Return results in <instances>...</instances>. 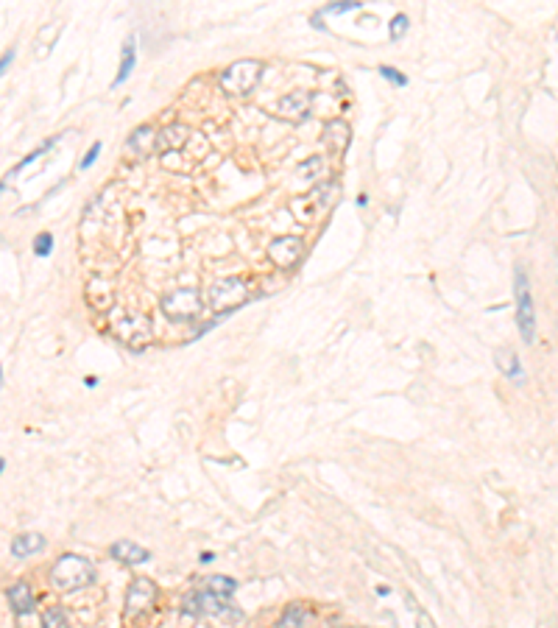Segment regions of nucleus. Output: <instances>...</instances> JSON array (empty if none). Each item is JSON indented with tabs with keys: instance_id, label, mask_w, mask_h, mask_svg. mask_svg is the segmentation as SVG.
<instances>
[{
	"instance_id": "cd10ccee",
	"label": "nucleus",
	"mask_w": 558,
	"mask_h": 628,
	"mask_svg": "<svg viewBox=\"0 0 558 628\" xmlns=\"http://www.w3.org/2000/svg\"><path fill=\"white\" fill-rule=\"evenodd\" d=\"M3 469H6V461H3V455H0V475H3Z\"/></svg>"
},
{
	"instance_id": "c85d7f7f",
	"label": "nucleus",
	"mask_w": 558,
	"mask_h": 628,
	"mask_svg": "<svg viewBox=\"0 0 558 628\" xmlns=\"http://www.w3.org/2000/svg\"><path fill=\"white\" fill-rule=\"evenodd\" d=\"M0 391H3V366H0Z\"/></svg>"
},
{
	"instance_id": "39448f33",
	"label": "nucleus",
	"mask_w": 558,
	"mask_h": 628,
	"mask_svg": "<svg viewBox=\"0 0 558 628\" xmlns=\"http://www.w3.org/2000/svg\"><path fill=\"white\" fill-rule=\"evenodd\" d=\"M204 307V299H201V293L196 288H179L174 293H167V296L162 299V310L167 318H174V321H190L201 313Z\"/></svg>"
},
{
	"instance_id": "393cba45",
	"label": "nucleus",
	"mask_w": 558,
	"mask_h": 628,
	"mask_svg": "<svg viewBox=\"0 0 558 628\" xmlns=\"http://www.w3.org/2000/svg\"><path fill=\"white\" fill-rule=\"evenodd\" d=\"M321 165H324V159H321V156H310V162H305L302 167H299V174H302V176H310V174H316V171H318Z\"/></svg>"
},
{
	"instance_id": "423d86ee",
	"label": "nucleus",
	"mask_w": 558,
	"mask_h": 628,
	"mask_svg": "<svg viewBox=\"0 0 558 628\" xmlns=\"http://www.w3.org/2000/svg\"><path fill=\"white\" fill-rule=\"evenodd\" d=\"M156 601V583L148 581V578H135L132 586H128V592H126V620H132L137 617L140 612L151 609Z\"/></svg>"
},
{
	"instance_id": "dca6fc26",
	"label": "nucleus",
	"mask_w": 558,
	"mask_h": 628,
	"mask_svg": "<svg viewBox=\"0 0 558 628\" xmlns=\"http://www.w3.org/2000/svg\"><path fill=\"white\" fill-rule=\"evenodd\" d=\"M154 146H156V135H154L151 126H140V129H135V135L128 137V148H135L140 156L151 154Z\"/></svg>"
},
{
	"instance_id": "4be33fe9",
	"label": "nucleus",
	"mask_w": 558,
	"mask_h": 628,
	"mask_svg": "<svg viewBox=\"0 0 558 628\" xmlns=\"http://www.w3.org/2000/svg\"><path fill=\"white\" fill-rule=\"evenodd\" d=\"M380 75H382L385 81H391L394 87H408V75H402L397 67H388V65H382V67H380Z\"/></svg>"
},
{
	"instance_id": "7ed1b4c3",
	"label": "nucleus",
	"mask_w": 558,
	"mask_h": 628,
	"mask_svg": "<svg viewBox=\"0 0 558 628\" xmlns=\"http://www.w3.org/2000/svg\"><path fill=\"white\" fill-rule=\"evenodd\" d=\"M263 75V65L257 59H240L221 73V87L229 95H248Z\"/></svg>"
},
{
	"instance_id": "ddd939ff",
	"label": "nucleus",
	"mask_w": 558,
	"mask_h": 628,
	"mask_svg": "<svg viewBox=\"0 0 558 628\" xmlns=\"http://www.w3.org/2000/svg\"><path fill=\"white\" fill-rule=\"evenodd\" d=\"M45 536L42 533H20L17 539H12V556L14 559H28L45 550Z\"/></svg>"
},
{
	"instance_id": "f03ea898",
	"label": "nucleus",
	"mask_w": 558,
	"mask_h": 628,
	"mask_svg": "<svg viewBox=\"0 0 558 628\" xmlns=\"http://www.w3.org/2000/svg\"><path fill=\"white\" fill-rule=\"evenodd\" d=\"M246 302H248V288H246L243 279H235V277L216 279L207 290V305H209V310H216V313L237 310Z\"/></svg>"
},
{
	"instance_id": "a211bd4d",
	"label": "nucleus",
	"mask_w": 558,
	"mask_h": 628,
	"mask_svg": "<svg viewBox=\"0 0 558 628\" xmlns=\"http://www.w3.org/2000/svg\"><path fill=\"white\" fill-rule=\"evenodd\" d=\"M305 623H307V609L293 603V606L285 609V614H282V620H279L277 628H305Z\"/></svg>"
},
{
	"instance_id": "aec40b11",
	"label": "nucleus",
	"mask_w": 558,
	"mask_h": 628,
	"mask_svg": "<svg viewBox=\"0 0 558 628\" xmlns=\"http://www.w3.org/2000/svg\"><path fill=\"white\" fill-rule=\"evenodd\" d=\"M51 248H54V235H51V232H39V235L34 237V255H36V257H48Z\"/></svg>"
},
{
	"instance_id": "412c9836",
	"label": "nucleus",
	"mask_w": 558,
	"mask_h": 628,
	"mask_svg": "<svg viewBox=\"0 0 558 628\" xmlns=\"http://www.w3.org/2000/svg\"><path fill=\"white\" fill-rule=\"evenodd\" d=\"M408 25H410V20H408L405 14H397V17L391 20V25H388V36H391V42H399V39L408 34Z\"/></svg>"
},
{
	"instance_id": "f257e3e1",
	"label": "nucleus",
	"mask_w": 558,
	"mask_h": 628,
	"mask_svg": "<svg viewBox=\"0 0 558 628\" xmlns=\"http://www.w3.org/2000/svg\"><path fill=\"white\" fill-rule=\"evenodd\" d=\"M95 581V567L93 561H87L84 556H75V553H65L54 570H51V583L62 592H73V590H81V586H87Z\"/></svg>"
},
{
	"instance_id": "a878e982",
	"label": "nucleus",
	"mask_w": 558,
	"mask_h": 628,
	"mask_svg": "<svg viewBox=\"0 0 558 628\" xmlns=\"http://www.w3.org/2000/svg\"><path fill=\"white\" fill-rule=\"evenodd\" d=\"M14 56H17V51H14V48H9V51H6L3 56H0V78H3V75H6V70L12 67Z\"/></svg>"
},
{
	"instance_id": "b1692460",
	"label": "nucleus",
	"mask_w": 558,
	"mask_h": 628,
	"mask_svg": "<svg viewBox=\"0 0 558 628\" xmlns=\"http://www.w3.org/2000/svg\"><path fill=\"white\" fill-rule=\"evenodd\" d=\"M98 154H101V143H93L90 151H87V156L81 159V171H90V167L95 165V159H98Z\"/></svg>"
},
{
	"instance_id": "6e6552de",
	"label": "nucleus",
	"mask_w": 558,
	"mask_h": 628,
	"mask_svg": "<svg viewBox=\"0 0 558 628\" xmlns=\"http://www.w3.org/2000/svg\"><path fill=\"white\" fill-rule=\"evenodd\" d=\"M302 251H305V243L302 237H296V235H282L277 237L271 246H268V257L274 266L279 268H293L299 263V257H302Z\"/></svg>"
},
{
	"instance_id": "bb28decb",
	"label": "nucleus",
	"mask_w": 558,
	"mask_h": 628,
	"mask_svg": "<svg viewBox=\"0 0 558 628\" xmlns=\"http://www.w3.org/2000/svg\"><path fill=\"white\" fill-rule=\"evenodd\" d=\"M419 628H436L433 617H430V614H427V612H419Z\"/></svg>"
},
{
	"instance_id": "20e7f679",
	"label": "nucleus",
	"mask_w": 558,
	"mask_h": 628,
	"mask_svg": "<svg viewBox=\"0 0 558 628\" xmlns=\"http://www.w3.org/2000/svg\"><path fill=\"white\" fill-rule=\"evenodd\" d=\"M513 296H517V327L525 344L536 338V313H533V299H531V285L525 268H517L513 274Z\"/></svg>"
},
{
	"instance_id": "9b49d317",
	"label": "nucleus",
	"mask_w": 558,
	"mask_h": 628,
	"mask_svg": "<svg viewBox=\"0 0 558 628\" xmlns=\"http://www.w3.org/2000/svg\"><path fill=\"white\" fill-rule=\"evenodd\" d=\"M109 556H112L115 561H120V564H132V567L146 564V561L151 559V553H148L146 548H140L137 542H132V539H120V542H115L112 548H109Z\"/></svg>"
},
{
	"instance_id": "1a4fd4ad",
	"label": "nucleus",
	"mask_w": 558,
	"mask_h": 628,
	"mask_svg": "<svg viewBox=\"0 0 558 628\" xmlns=\"http://www.w3.org/2000/svg\"><path fill=\"white\" fill-rule=\"evenodd\" d=\"M310 106H313V95H310V93H302V90H296V93H288V95L279 98L277 112H279L282 120L302 123V120L310 115Z\"/></svg>"
},
{
	"instance_id": "2eb2a0df",
	"label": "nucleus",
	"mask_w": 558,
	"mask_h": 628,
	"mask_svg": "<svg viewBox=\"0 0 558 628\" xmlns=\"http://www.w3.org/2000/svg\"><path fill=\"white\" fill-rule=\"evenodd\" d=\"M497 369H500L505 377H511L513 383H522V380H525L522 363H520L517 352H511V349H502V352H497Z\"/></svg>"
},
{
	"instance_id": "5701e85b",
	"label": "nucleus",
	"mask_w": 558,
	"mask_h": 628,
	"mask_svg": "<svg viewBox=\"0 0 558 628\" xmlns=\"http://www.w3.org/2000/svg\"><path fill=\"white\" fill-rule=\"evenodd\" d=\"M363 3L360 0H340V3H332L324 9V14H347V12H358Z\"/></svg>"
},
{
	"instance_id": "0eeeda50",
	"label": "nucleus",
	"mask_w": 558,
	"mask_h": 628,
	"mask_svg": "<svg viewBox=\"0 0 558 628\" xmlns=\"http://www.w3.org/2000/svg\"><path fill=\"white\" fill-rule=\"evenodd\" d=\"M117 338L132 347V349H143L151 338V321L146 316H126L123 321H117Z\"/></svg>"
},
{
	"instance_id": "f3484780",
	"label": "nucleus",
	"mask_w": 558,
	"mask_h": 628,
	"mask_svg": "<svg viewBox=\"0 0 558 628\" xmlns=\"http://www.w3.org/2000/svg\"><path fill=\"white\" fill-rule=\"evenodd\" d=\"M235 590H237V583L229 575H212L207 581V592H212L216 598H224V601H229L235 595Z\"/></svg>"
},
{
	"instance_id": "9d476101",
	"label": "nucleus",
	"mask_w": 558,
	"mask_h": 628,
	"mask_svg": "<svg viewBox=\"0 0 558 628\" xmlns=\"http://www.w3.org/2000/svg\"><path fill=\"white\" fill-rule=\"evenodd\" d=\"M190 140H193V132L187 129L185 123H170V126H165V129L159 132L156 146L165 154H179V151H185L190 146Z\"/></svg>"
},
{
	"instance_id": "6ab92c4d",
	"label": "nucleus",
	"mask_w": 558,
	"mask_h": 628,
	"mask_svg": "<svg viewBox=\"0 0 558 628\" xmlns=\"http://www.w3.org/2000/svg\"><path fill=\"white\" fill-rule=\"evenodd\" d=\"M42 628H70L65 609L62 606H51V609L42 612Z\"/></svg>"
},
{
	"instance_id": "c756f323",
	"label": "nucleus",
	"mask_w": 558,
	"mask_h": 628,
	"mask_svg": "<svg viewBox=\"0 0 558 628\" xmlns=\"http://www.w3.org/2000/svg\"><path fill=\"white\" fill-rule=\"evenodd\" d=\"M0 190H3V185H0Z\"/></svg>"
},
{
	"instance_id": "4468645a",
	"label": "nucleus",
	"mask_w": 558,
	"mask_h": 628,
	"mask_svg": "<svg viewBox=\"0 0 558 628\" xmlns=\"http://www.w3.org/2000/svg\"><path fill=\"white\" fill-rule=\"evenodd\" d=\"M135 65H137V36L132 34L126 39V45H123V56H120V70H117V75H115V81H112V87H120V84L132 75V70H135Z\"/></svg>"
},
{
	"instance_id": "f8f14e48",
	"label": "nucleus",
	"mask_w": 558,
	"mask_h": 628,
	"mask_svg": "<svg viewBox=\"0 0 558 628\" xmlns=\"http://www.w3.org/2000/svg\"><path fill=\"white\" fill-rule=\"evenodd\" d=\"M6 598H9V606L14 612V617H25L34 612V592L28 581H14L9 590H6Z\"/></svg>"
}]
</instances>
